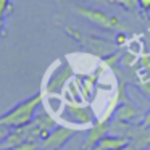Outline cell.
<instances>
[{"label":"cell","mask_w":150,"mask_h":150,"mask_svg":"<svg viewBox=\"0 0 150 150\" xmlns=\"http://www.w3.org/2000/svg\"><path fill=\"white\" fill-rule=\"evenodd\" d=\"M42 103V94H36L26 100L20 102L13 108L0 116V126H10V127H23L29 124L36 116L37 108Z\"/></svg>","instance_id":"1"},{"label":"cell","mask_w":150,"mask_h":150,"mask_svg":"<svg viewBox=\"0 0 150 150\" xmlns=\"http://www.w3.org/2000/svg\"><path fill=\"white\" fill-rule=\"evenodd\" d=\"M74 11L79 16L86 18L89 23L95 24L98 28H103V29L113 31V29H120L123 24H121L120 18L113 16V15L105 13L103 10H98V8H91V7H74Z\"/></svg>","instance_id":"2"},{"label":"cell","mask_w":150,"mask_h":150,"mask_svg":"<svg viewBox=\"0 0 150 150\" xmlns=\"http://www.w3.org/2000/svg\"><path fill=\"white\" fill-rule=\"evenodd\" d=\"M71 78H73L71 65L65 60H62V63L57 66V69L50 74L49 81H47V86H45L47 94H60Z\"/></svg>","instance_id":"3"},{"label":"cell","mask_w":150,"mask_h":150,"mask_svg":"<svg viewBox=\"0 0 150 150\" xmlns=\"http://www.w3.org/2000/svg\"><path fill=\"white\" fill-rule=\"evenodd\" d=\"M63 118L74 124H94L95 121V113L92 111L91 107L86 105H78V103H66L63 107Z\"/></svg>","instance_id":"4"},{"label":"cell","mask_w":150,"mask_h":150,"mask_svg":"<svg viewBox=\"0 0 150 150\" xmlns=\"http://www.w3.org/2000/svg\"><path fill=\"white\" fill-rule=\"evenodd\" d=\"M74 134H76V131L68 126H57L50 132V136L42 142V149L44 150H62L65 147V144L73 139Z\"/></svg>","instance_id":"5"},{"label":"cell","mask_w":150,"mask_h":150,"mask_svg":"<svg viewBox=\"0 0 150 150\" xmlns=\"http://www.w3.org/2000/svg\"><path fill=\"white\" fill-rule=\"evenodd\" d=\"M81 44L86 50L95 53L100 58H105L107 55H110V53H113L116 50V44L110 42V40L103 39V37H97V36H84Z\"/></svg>","instance_id":"6"},{"label":"cell","mask_w":150,"mask_h":150,"mask_svg":"<svg viewBox=\"0 0 150 150\" xmlns=\"http://www.w3.org/2000/svg\"><path fill=\"white\" fill-rule=\"evenodd\" d=\"M110 123H111V118L105 116L103 120H98L92 124V127L87 132V139L84 142V150H94L97 147V144L105 136L110 134Z\"/></svg>","instance_id":"7"},{"label":"cell","mask_w":150,"mask_h":150,"mask_svg":"<svg viewBox=\"0 0 150 150\" xmlns=\"http://www.w3.org/2000/svg\"><path fill=\"white\" fill-rule=\"evenodd\" d=\"M127 139L137 150L150 149V127H145L142 123L132 124Z\"/></svg>","instance_id":"8"},{"label":"cell","mask_w":150,"mask_h":150,"mask_svg":"<svg viewBox=\"0 0 150 150\" xmlns=\"http://www.w3.org/2000/svg\"><path fill=\"white\" fill-rule=\"evenodd\" d=\"M115 118L127 121V123H132V124H137V121H139V118H140V113L132 103L124 102V103L118 105V108L115 110Z\"/></svg>","instance_id":"9"},{"label":"cell","mask_w":150,"mask_h":150,"mask_svg":"<svg viewBox=\"0 0 150 150\" xmlns=\"http://www.w3.org/2000/svg\"><path fill=\"white\" fill-rule=\"evenodd\" d=\"M127 144H129V139H126V137H116L108 134L97 144V147L94 150H121Z\"/></svg>","instance_id":"10"},{"label":"cell","mask_w":150,"mask_h":150,"mask_svg":"<svg viewBox=\"0 0 150 150\" xmlns=\"http://www.w3.org/2000/svg\"><path fill=\"white\" fill-rule=\"evenodd\" d=\"M24 140H26L24 126L23 127H13V129L10 131V134H8V137L5 139V142L0 145V149H4V150H13V149H16L18 145H21Z\"/></svg>","instance_id":"11"},{"label":"cell","mask_w":150,"mask_h":150,"mask_svg":"<svg viewBox=\"0 0 150 150\" xmlns=\"http://www.w3.org/2000/svg\"><path fill=\"white\" fill-rule=\"evenodd\" d=\"M132 123H127V121L118 120V118H111L110 123V136H116V137H126L129 136Z\"/></svg>","instance_id":"12"},{"label":"cell","mask_w":150,"mask_h":150,"mask_svg":"<svg viewBox=\"0 0 150 150\" xmlns=\"http://www.w3.org/2000/svg\"><path fill=\"white\" fill-rule=\"evenodd\" d=\"M33 121H34V123H36L39 127H40V131H42V132H44V131H50V132H52V131L57 127L55 120H53V118L50 116V115H47L45 111H44V113L36 115Z\"/></svg>","instance_id":"13"},{"label":"cell","mask_w":150,"mask_h":150,"mask_svg":"<svg viewBox=\"0 0 150 150\" xmlns=\"http://www.w3.org/2000/svg\"><path fill=\"white\" fill-rule=\"evenodd\" d=\"M121 58H123V57H121V52H118V50H115L113 53H110V55H107L105 58H102V60H103V63H105L107 66H110V68H115V66H116L118 63L121 62Z\"/></svg>","instance_id":"14"},{"label":"cell","mask_w":150,"mask_h":150,"mask_svg":"<svg viewBox=\"0 0 150 150\" xmlns=\"http://www.w3.org/2000/svg\"><path fill=\"white\" fill-rule=\"evenodd\" d=\"M42 147V142H37V140H24L21 145H18L13 150H39Z\"/></svg>","instance_id":"15"},{"label":"cell","mask_w":150,"mask_h":150,"mask_svg":"<svg viewBox=\"0 0 150 150\" xmlns=\"http://www.w3.org/2000/svg\"><path fill=\"white\" fill-rule=\"evenodd\" d=\"M116 2L127 11H137V8H140L139 0H116Z\"/></svg>","instance_id":"16"},{"label":"cell","mask_w":150,"mask_h":150,"mask_svg":"<svg viewBox=\"0 0 150 150\" xmlns=\"http://www.w3.org/2000/svg\"><path fill=\"white\" fill-rule=\"evenodd\" d=\"M136 62H137V57L134 55V53H131V52H126L123 55V58H121V63H123L124 66H132Z\"/></svg>","instance_id":"17"},{"label":"cell","mask_w":150,"mask_h":150,"mask_svg":"<svg viewBox=\"0 0 150 150\" xmlns=\"http://www.w3.org/2000/svg\"><path fill=\"white\" fill-rule=\"evenodd\" d=\"M10 2H11V0H0V20H5V15H7V11L11 10Z\"/></svg>","instance_id":"18"},{"label":"cell","mask_w":150,"mask_h":150,"mask_svg":"<svg viewBox=\"0 0 150 150\" xmlns=\"http://www.w3.org/2000/svg\"><path fill=\"white\" fill-rule=\"evenodd\" d=\"M65 31H66V34H68V36H71L73 39L78 40V42H81L82 37H84V36H82V34L78 31V29H74V28H68V26H65Z\"/></svg>","instance_id":"19"},{"label":"cell","mask_w":150,"mask_h":150,"mask_svg":"<svg viewBox=\"0 0 150 150\" xmlns=\"http://www.w3.org/2000/svg\"><path fill=\"white\" fill-rule=\"evenodd\" d=\"M127 37L124 33H118L116 37H115V44H116V47H123V45H127Z\"/></svg>","instance_id":"20"},{"label":"cell","mask_w":150,"mask_h":150,"mask_svg":"<svg viewBox=\"0 0 150 150\" xmlns=\"http://www.w3.org/2000/svg\"><path fill=\"white\" fill-rule=\"evenodd\" d=\"M11 129H13V127H10V126H0V145L5 142V139L8 137V134H10Z\"/></svg>","instance_id":"21"},{"label":"cell","mask_w":150,"mask_h":150,"mask_svg":"<svg viewBox=\"0 0 150 150\" xmlns=\"http://www.w3.org/2000/svg\"><path fill=\"white\" fill-rule=\"evenodd\" d=\"M139 65L142 68H150V55H142L139 58Z\"/></svg>","instance_id":"22"},{"label":"cell","mask_w":150,"mask_h":150,"mask_svg":"<svg viewBox=\"0 0 150 150\" xmlns=\"http://www.w3.org/2000/svg\"><path fill=\"white\" fill-rule=\"evenodd\" d=\"M139 7L142 11H145V13H149L150 11V0H139Z\"/></svg>","instance_id":"23"},{"label":"cell","mask_w":150,"mask_h":150,"mask_svg":"<svg viewBox=\"0 0 150 150\" xmlns=\"http://www.w3.org/2000/svg\"><path fill=\"white\" fill-rule=\"evenodd\" d=\"M142 124L145 127H150V110L147 111L145 115H144V120H142Z\"/></svg>","instance_id":"24"},{"label":"cell","mask_w":150,"mask_h":150,"mask_svg":"<svg viewBox=\"0 0 150 150\" xmlns=\"http://www.w3.org/2000/svg\"><path fill=\"white\" fill-rule=\"evenodd\" d=\"M142 91L150 97V82H144V84H142Z\"/></svg>","instance_id":"25"},{"label":"cell","mask_w":150,"mask_h":150,"mask_svg":"<svg viewBox=\"0 0 150 150\" xmlns=\"http://www.w3.org/2000/svg\"><path fill=\"white\" fill-rule=\"evenodd\" d=\"M121 150H137V149H136V147H134V145H132V144H131V142H129V144H127V145H126V147H123V149H121Z\"/></svg>","instance_id":"26"},{"label":"cell","mask_w":150,"mask_h":150,"mask_svg":"<svg viewBox=\"0 0 150 150\" xmlns=\"http://www.w3.org/2000/svg\"><path fill=\"white\" fill-rule=\"evenodd\" d=\"M4 29H5V20H0V36H2Z\"/></svg>","instance_id":"27"},{"label":"cell","mask_w":150,"mask_h":150,"mask_svg":"<svg viewBox=\"0 0 150 150\" xmlns=\"http://www.w3.org/2000/svg\"><path fill=\"white\" fill-rule=\"evenodd\" d=\"M149 18H150V11H149Z\"/></svg>","instance_id":"28"},{"label":"cell","mask_w":150,"mask_h":150,"mask_svg":"<svg viewBox=\"0 0 150 150\" xmlns=\"http://www.w3.org/2000/svg\"><path fill=\"white\" fill-rule=\"evenodd\" d=\"M0 150H4V149H0Z\"/></svg>","instance_id":"29"},{"label":"cell","mask_w":150,"mask_h":150,"mask_svg":"<svg viewBox=\"0 0 150 150\" xmlns=\"http://www.w3.org/2000/svg\"><path fill=\"white\" fill-rule=\"evenodd\" d=\"M149 150H150V149H149Z\"/></svg>","instance_id":"30"}]
</instances>
